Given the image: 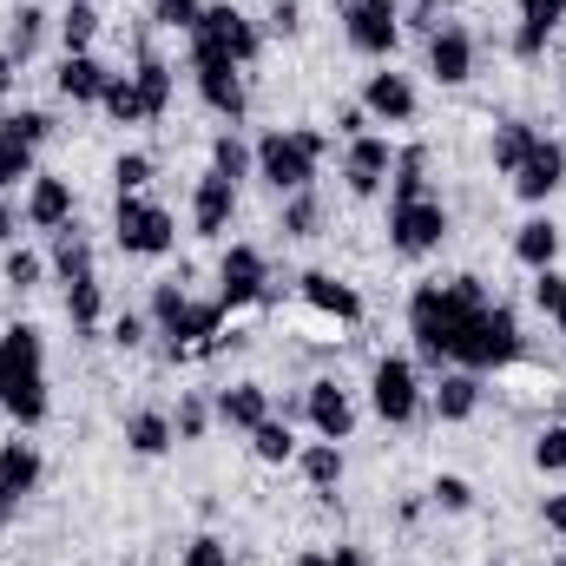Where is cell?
<instances>
[{
    "label": "cell",
    "instance_id": "obj_1",
    "mask_svg": "<svg viewBox=\"0 0 566 566\" xmlns=\"http://www.w3.org/2000/svg\"><path fill=\"white\" fill-rule=\"evenodd\" d=\"M474 303H488L481 277L422 283V290L409 296V336H416V356H422L428 369L454 363V343H461V323H468V310H474Z\"/></svg>",
    "mask_w": 566,
    "mask_h": 566
},
{
    "label": "cell",
    "instance_id": "obj_2",
    "mask_svg": "<svg viewBox=\"0 0 566 566\" xmlns=\"http://www.w3.org/2000/svg\"><path fill=\"white\" fill-rule=\"evenodd\" d=\"M0 409L20 428L46 422V343L33 323L0 329Z\"/></svg>",
    "mask_w": 566,
    "mask_h": 566
},
{
    "label": "cell",
    "instance_id": "obj_3",
    "mask_svg": "<svg viewBox=\"0 0 566 566\" xmlns=\"http://www.w3.org/2000/svg\"><path fill=\"white\" fill-rule=\"evenodd\" d=\"M527 356V343H521V316L507 310V303H474L468 310V323H461V343H454V363L461 369H507V363H521Z\"/></svg>",
    "mask_w": 566,
    "mask_h": 566
},
{
    "label": "cell",
    "instance_id": "obj_4",
    "mask_svg": "<svg viewBox=\"0 0 566 566\" xmlns=\"http://www.w3.org/2000/svg\"><path fill=\"white\" fill-rule=\"evenodd\" d=\"M323 151L329 139L323 133H310V126H290V133H264L258 139V178L271 185V191H310V178H316V165H323Z\"/></svg>",
    "mask_w": 566,
    "mask_h": 566
},
{
    "label": "cell",
    "instance_id": "obj_5",
    "mask_svg": "<svg viewBox=\"0 0 566 566\" xmlns=\"http://www.w3.org/2000/svg\"><path fill=\"white\" fill-rule=\"evenodd\" d=\"M151 323L165 329V356L178 363L185 349H198V343H211V336H218L224 303H218V296H211V303H191V296H185V283H158V290H151Z\"/></svg>",
    "mask_w": 566,
    "mask_h": 566
},
{
    "label": "cell",
    "instance_id": "obj_6",
    "mask_svg": "<svg viewBox=\"0 0 566 566\" xmlns=\"http://www.w3.org/2000/svg\"><path fill=\"white\" fill-rule=\"evenodd\" d=\"M113 238L126 258H165L178 244V224L165 205H145V198H119V218H113Z\"/></svg>",
    "mask_w": 566,
    "mask_h": 566
},
{
    "label": "cell",
    "instance_id": "obj_7",
    "mask_svg": "<svg viewBox=\"0 0 566 566\" xmlns=\"http://www.w3.org/2000/svg\"><path fill=\"white\" fill-rule=\"evenodd\" d=\"M191 80H198V99L218 113V119H244V106H251V93H244V66H231L224 53H211V46H191Z\"/></svg>",
    "mask_w": 566,
    "mask_h": 566
},
{
    "label": "cell",
    "instance_id": "obj_8",
    "mask_svg": "<svg viewBox=\"0 0 566 566\" xmlns=\"http://www.w3.org/2000/svg\"><path fill=\"white\" fill-rule=\"evenodd\" d=\"M343 33L363 60H389L402 40V0H349L343 7Z\"/></svg>",
    "mask_w": 566,
    "mask_h": 566
},
{
    "label": "cell",
    "instance_id": "obj_9",
    "mask_svg": "<svg viewBox=\"0 0 566 566\" xmlns=\"http://www.w3.org/2000/svg\"><path fill=\"white\" fill-rule=\"evenodd\" d=\"M369 402H376V416L382 422H416V409H422V382H416V363L409 356H382L376 369H369Z\"/></svg>",
    "mask_w": 566,
    "mask_h": 566
},
{
    "label": "cell",
    "instance_id": "obj_10",
    "mask_svg": "<svg viewBox=\"0 0 566 566\" xmlns=\"http://www.w3.org/2000/svg\"><path fill=\"white\" fill-rule=\"evenodd\" d=\"M191 46H211V53H224L231 66H251L258 60V46H264V33L238 13V7H205V20H198V33H191Z\"/></svg>",
    "mask_w": 566,
    "mask_h": 566
},
{
    "label": "cell",
    "instance_id": "obj_11",
    "mask_svg": "<svg viewBox=\"0 0 566 566\" xmlns=\"http://www.w3.org/2000/svg\"><path fill=\"white\" fill-rule=\"evenodd\" d=\"M441 238H448V211H441V198L389 205V244H396L402 258H428V251H441Z\"/></svg>",
    "mask_w": 566,
    "mask_h": 566
},
{
    "label": "cell",
    "instance_id": "obj_12",
    "mask_svg": "<svg viewBox=\"0 0 566 566\" xmlns=\"http://www.w3.org/2000/svg\"><path fill=\"white\" fill-rule=\"evenodd\" d=\"M264 283H271V264L258 244H231L224 264H218V303L224 310H244V303H264Z\"/></svg>",
    "mask_w": 566,
    "mask_h": 566
},
{
    "label": "cell",
    "instance_id": "obj_13",
    "mask_svg": "<svg viewBox=\"0 0 566 566\" xmlns=\"http://www.w3.org/2000/svg\"><path fill=\"white\" fill-rule=\"evenodd\" d=\"M560 185H566V145L541 133V145H534V151L521 158V171H514V198H527V205H547Z\"/></svg>",
    "mask_w": 566,
    "mask_h": 566
},
{
    "label": "cell",
    "instance_id": "obj_14",
    "mask_svg": "<svg viewBox=\"0 0 566 566\" xmlns=\"http://www.w3.org/2000/svg\"><path fill=\"white\" fill-rule=\"evenodd\" d=\"M303 416H310V428H316L323 441H349V434H356V402H349L343 382H310V389H303Z\"/></svg>",
    "mask_w": 566,
    "mask_h": 566
},
{
    "label": "cell",
    "instance_id": "obj_15",
    "mask_svg": "<svg viewBox=\"0 0 566 566\" xmlns=\"http://www.w3.org/2000/svg\"><path fill=\"white\" fill-rule=\"evenodd\" d=\"M231 218H238V185L218 178V171H205L198 191H191V231L198 238H218V231H231Z\"/></svg>",
    "mask_w": 566,
    "mask_h": 566
},
{
    "label": "cell",
    "instance_id": "obj_16",
    "mask_svg": "<svg viewBox=\"0 0 566 566\" xmlns=\"http://www.w3.org/2000/svg\"><path fill=\"white\" fill-rule=\"evenodd\" d=\"M389 171H396V151H389V139H376V133L349 139V158H343V178H349V191H356V198H376Z\"/></svg>",
    "mask_w": 566,
    "mask_h": 566
},
{
    "label": "cell",
    "instance_id": "obj_17",
    "mask_svg": "<svg viewBox=\"0 0 566 566\" xmlns=\"http://www.w3.org/2000/svg\"><path fill=\"white\" fill-rule=\"evenodd\" d=\"M428 73H434L441 86H461V80L474 73V33H468V27H434V33H428Z\"/></svg>",
    "mask_w": 566,
    "mask_h": 566
},
{
    "label": "cell",
    "instance_id": "obj_18",
    "mask_svg": "<svg viewBox=\"0 0 566 566\" xmlns=\"http://www.w3.org/2000/svg\"><path fill=\"white\" fill-rule=\"evenodd\" d=\"M363 113L382 119V126H409V119H416V86H409L402 73H369V86H363Z\"/></svg>",
    "mask_w": 566,
    "mask_h": 566
},
{
    "label": "cell",
    "instance_id": "obj_19",
    "mask_svg": "<svg viewBox=\"0 0 566 566\" xmlns=\"http://www.w3.org/2000/svg\"><path fill=\"white\" fill-rule=\"evenodd\" d=\"M27 224H33V231H66V224H73V185H66V178H53V171H33Z\"/></svg>",
    "mask_w": 566,
    "mask_h": 566
},
{
    "label": "cell",
    "instance_id": "obj_20",
    "mask_svg": "<svg viewBox=\"0 0 566 566\" xmlns=\"http://www.w3.org/2000/svg\"><path fill=\"white\" fill-rule=\"evenodd\" d=\"M106 80H113V66H99L93 53H66L60 73H53L60 99H73V106H99V99H106Z\"/></svg>",
    "mask_w": 566,
    "mask_h": 566
},
{
    "label": "cell",
    "instance_id": "obj_21",
    "mask_svg": "<svg viewBox=\"0 0 566 566\" xmlns=\"http://www.w3.org/2000/svg\"><path fill=\"white\" fill-rule=\"evenodd\" d=\"M560 20H566V0H521L514 53H521V60H541V53H547V40L560 33Z\"/></svg>",
    "mask_w": 566,
    "mask_h": 566
},
{
    "label": "cell",
    "instance_id": "obj_22",
    "mask_svg": "<svg viewBox=\"0 0 566 566\" xmlns=\"http://www.w3.org/2000/svg\"><path fill=\"white\" fill-rule=\"evenodd\" d=\"M296 290H303L310 310H323V316H336V323H356V316H363V296H356L343 277H329V271H303Z\"/></svg>",
    "mask_w": 566,
    "mask_h": 566
},
{
    "label": "cell",
    "instance_id": "obj_23",
    "mask_svg": "<svg viewBox=\"0 0 566 566\" xmlns=\"http://www.w3.org/2000/svg\"><path fill=\"white\" fill-rule=\"evenodd\" d=\"M211 409H218L224 428H244V434H251V428L271 416V389H264V382H231V389H218Z\"/></svg>",
    "mask_w": 566,
    "mask_h": 566
},
{
    "label": "cell",
    "instance_id": "obj_24",
    "mask_svg": "<svg viewBox=\"0 0 566 566\" xmlns=\"http://www.w3.org/2000/svg\"><path fill=\"white\" fill-rule=\"evenodd\" d=\"M514 258H521L527 271H554V258H560V224H554V218H527V224L514 231Z\"/></svg>",
    "mask_w": 566,
    "mask_h": 566
},
{
    "label": "cell",
    "instance_id": "obj_25",
    "mask_svg": "<svg viewBox=\"0 0 566 566\" xmlns=\"http://www.w3.org/2000/svg\"><path fill=\"white\" fill-rule=\"evenodd\" d=\"M474 409H481V376H474V369L441 376V389H434V416H441V422H468Z\"/></svg>",
    "mask_w": 566,
    "mask_h": 566
},
{
    "label": "cell",
    "instance_id": "obj_26",
    "mask_svg": "<svg viewBox=\"0 0 566 566\" xmlns=\"http://www.w3.org/2000/svg\"><path fill=\"white\" fill-rule=\"evenodd\" d=\"M296 468H303V481H310L316 494H336V488H343V448H336V441L296 448Z\"/></svg>",
    "mask_w": 566,
    "mask_h": 566
},
{
    "label": "cell",
    "instance_id": "obj_27",
    "mask_svg": "<svg viewBox=\"0 0 566 566\" xmlns=\"http://www.w3.org/2000/svg\"><path fill=\"white\" fill-rule=\"evenodd\" d=\"M0 488H7L13 501L40 488V448H33V441H7V448H0Z\"/></svg>",
    "mask_w": 566,
    "mask_h": 566
},
{
    "label": "cell",
    "instance_id": "obj_28",
    "mask_svg": "<svg viewBox=\"0 0 566 566\" xmlns=\"http://www.w3.org/2000/svg\"><path fill=\"white\" fill-rule=\"evenodd\" d=\"M416 198H428V151L422 145L396 151V171H389V205H416Z\"/></svg>",
    "mask_w": 566,
    "mask_h": 566
},
{
    "label": "cell",
    "instance_id": "obj_29",
    "mask_svg": "<svg viewBox=\"0 0 566 566\" xmlns=\"http://www.w3.org/2000/svg\"><path fill=\"white\" fill-rule=\"evenodd\" d=\"M541 145V126H527V119H507V126H494V171H521V158Z\"/></svg>",
    "mask_w": 566,
    "mask_h": 566
},
{
    "label": "cell",
    "instance_id": "obj_30",
    "mask_svg": "<svg viewBox=\"0 0 566 566\" xmlns=\"http://www.w3.org/2000/svg\"><path fill=\"white\" fill-rule=\"evenodd\" d=\"M133 86H139V99H145V119H158V113L171 106V66H165L158 53H139V73H133Z\"/></svg>",
    "mask_w": 566,
    "mask_h": 566
},
{
    "label": "cell",
    "instance_id": "obj_31",
    "mask_svg": "<svg viewBox=\"0 0 566 566\" xmlns=\"http://www.w3.org/2000/svg\"><path fill=\"white\" fill-rule=\"evenodd\" d=\"M178 434H171V416H158V409H139V416H126V448L133 454H165Z\"/></svg>",
    "mask_w": 566,
    "mask_h": 566
},
{
    "label": "cell",
    "instance_id": "obj_32",
    "mask_svg": "<svg viewBox=\"0 0 566 566\" xmlns=\"http://www.w3.org/2000/svg\"><path fill=\"white\" fill-rule=\"evenodd\" d=\"M53 238H60V244H53V271H60L66 283H86V277H93V244H86L73 224H66V231H53Z\"/></svg>",
    "mask_w": 566,
    "mask_h": 566
},
{
    "label": "cell",
    "instance_id": "obj_33",
    "mask_svg": "<svg viewBox=\"0 0 566 566\" xmlns=\"http://www.w3.org/2000/svg\"><path fill=\"white\" fill-rule=\"evenodd\" d=\"M40 40H46V13H40V7H20V13L7 20V53H13V66H20V60H33V53H40Z\"/></svg>",
    "mask_w": 566,
    "mask_h": 566
},
{
    "label": "cell",
    "instance_id": "obj_34",
    "mask_svg": "<svg viewBox=\"0 0 566 566\" xmlns=\"http://www.w3.org/2000/svg\"><path fill=\"white\" fill-rule=\"evenodd\" d=\"M251 448H258V461H271V468L296 461V434H290V422H283V416H264V422L251 428Z\"/></svg>",
    "mask_w": 566,
    "mask_h": 566
},
{
    "label": "cell",
    "instance_id": "obj_35",
    "mask_svg": "<svg viewBox=\"0 0 566 566\" xmlns=\"http://www.w3.org/2000/svg\"><path fill=\"white\" fill-rule=\"evenodd\" d=\"M99 106H106V119H119V126H139L145 119V99H139V86H133V73H113Z\"/></svg>",
    "mask_w": 566,
    "mask_h": 566
},
{
    "label": "cell",
    "instance_id": "obj_36",
    "mask_svg": "<svg viewBox=\"0 0 566 566\" xmlns=\"http://www.w3.org/2000/svg\"><path fill=\"white\" fill-rule=\"evenodd\" d=\"M93 33H99V7H93V0H73V7L60 13V40H66V53H86Z\"/></svg>",
    "mask_w": 566,
    "mask_h": 566
},
{
    "label": "cell",
    "instance_id": "obj_37",
    "mask_svg": "<svg viewBox=\"0 0 566 566\" xmlns=\"http://www.w3.org/2000/svg\"><path fill=\"white\" fill-rule=\"evenodd\" d=\"M316 224H323V205H316L310 191H290V198H283L277 231H283V238H316Z\"/></svg>",
    "mask_w": 566,
    "mask_h": 566
},
{
    "label": "cell",
    "instance_id": "obj_38",
    "mask_svg": "<svg viewBox=\"0 0 566 566\" xmlns=\"http://www.w3.org/2000/svg\"><path fill=\"white\" fill-rule=\"evenodd\" d=\"M66 316H73V329H80V336H93V329H99V277L66 283Z\"/></svg>",
    "mask_w": 566,
    "mask_h": 566
},
{
    "label": "cell",
    "instance_id": "obj_39",
    "mask_svg": "<svg viewBox=\"0 0 566 566\" xmlns=\"http://www.w3.org/2000/svg\"><path fill=\"white\" fill-rule=\"evenodd\" d=\"M251 165H258V151L238 139V133H224V139L211 145V171H218V178H231V185H238V178H244Z\"/></svg>",
    "mask_w": 566,
    "mask_h": 566
},
{
    "label": "cell",
    "instance_id": "obj_40",
    "mask_svg": "<svg viewBox=\"0 0 566 566\" xmlns=\"http://www.w3.org/2000/svg\"><path fill=\"white\" fill-rule=\"evenodd\" d=\"M20 178H33V145L13 139V133H0V191L20 185Z\"/></svg>",
    "mask_w": 566,
    "mask_h": 566
},
{
    "label": "cell",
    "instance_id": "obj_41",
    "mask_svg": "<svg viewBox=\"0 0 566 566\" xmlns=\"http://www.w3.org/2000/svg\"><path fill=\"white\" fill-rule=\"evenodd\" d=\"M211 416H218V409H211L205 396H185V402H178V416H171V434H178V441H198V434L211 428Z\"/></svg>",
    "mask_w": 566,
    "mask_h": 566
},
{
    "label": "cell",
    "instance_id": "obj_42",
    "mask_svg": "<svg viewBox=\"0 0 566 566\" xmlns=\"http://www.w3.org/2000/svg\"><path fill=\"white\" fill-rule=\"evenodd\" d=\"M151 20H158V27H171V33H198L205 0H158V7H151Z\"/></svg>",
    "mask_w": 566,
    "mask_h": 566
},
{
    "label": "cell",
    "instance_id": "obj_43",
    "mask_svg": "<svg viewBox=\"0 0 566 566\" xmlns=\"http://www.w3.org/2000/svg\"><path fill=\"white\" fill-rule=\"evenodd\" d=\"M428 501H434L441 514H468V507H474V488H468L461 474H441V481L428 488Z\"/></svg>",
    "mask_w": 566,
    "mask_h": 566
},
{
    "label": "cell",
    "instance_id": "obj_44",
    "mask_svg": "<svg viewBox=\"0 0 566 566\" xmlns=\"http://www.w3.org/2000/svg\"><path fill=\"white\" fill-rule=\"evenodd\" d=\"M0 133L40 145V139H53V119H46V113H33V106H20V113H7V119H0Z\"/></svg>",
    "mask_w": 566,
    "mask_h": 566
},
{
    "label": "cell",
    "instance_id": "obj_45",
    "mask_svg": "<svg viewBox=\"0 0 566 566\" xmlns=\"http://www.w3.org/2000/svg\"><path fill=\"white\" fill-rule=\"evenodd\" d=\"M113 185H119V198H133L139 185H151V158H145V151H119V165H113Z\"/></svg>",
    "mask_w": 566,
    "mask_h": 566
},
{
    "label": "cell",
    "instance_id": "obj_46",
    "mask_svg": "<svg viewBox=\"0 0 566 566\" xmlns=\"http://www.w3.org/2000/svg\"><path fill=\"white\" fill-rule=\"evenodd\" d=\"M534 468H541V474H560V468H566V422L547 428V434L534 441Z\"/></svg>",
    "mask_w": 566,
    "mask_h": 566
},
{
    "label": "cell",
    "instance_id": "obj_47",
    "mask_svg": "<svg viewBox=\"0 0 566 566\" xmlns=\"http://www.w3.org/2000/svg\"><path fill=\"white\" fill-rule=\"evenodd\" d=\"M185 566H231V547H224L218 534H198V541L185 547Z\"/></svg>",
    "mask_w": 566,
    "mask_h": 566
},
{
    "label": "cell",
    "instance_id": "obj_48",
    "mask_svg": "<svg viewBox=\"0 0 566 566\" xmlns=\"http://www.w3.org/2000/svg\"><path fill=\"white\" fill-rule=\"evenodd\" d=\"M0 271H7L13 290H33V283H40V258H33V251H7V264H0Z\"/></svg>",
    "mask_w": 566,
    "mask_h": 566
},
{
    "label": "cell",
    "instance_id": "obj_49",
    "mask_svg": "<svg viewBox=\"0 0 566 566\" xmlns=\"http://www.w3.org/2000/svg\"><path fill=\"white\" fill-rule=\"evenodd\" d=\"M296 566H369V560H363V547H310V554H296Z\"/></svg>",
    "mask_w": 566,
    "mask_h": 566
},
{
    "label": "cell",
    "instance_id": "obj_50",
    "mask_svg": "<svg viewBox=\"0 0 566 566\" xmlns=\"http://www.w3.org/2000/svg\"><path fill=\"white\" fill-rule=\"evenodd\" d=\"M560 296H566V277H560V271H534V303H541L547 316H554V303H560Z\"/></svg>",
    "mask_w": 566,
    "mask_h": 566
},
{
    "label": "cell",
    "instance_id": "obj_51",
    "mask_svg": "<svg viewBox=\"0 0 566 566\" xmlns=\"http://www.w3.org/2000/svg\"><path fill=\"white\" fill-rule=\"evenodd\" d=\"M113 343H119V349H139V343H145V316H133V310H126V316L113 323Z\"/></svg>",
    "mask_w": 566,
    "mask_h": 566
},
{
    "label": "cell",
    "instance_id": "obj_52",
    "mask_svg": "<svg viewBox=\"0 0 566 566\" xmlns=\"http://www.w3.org/2000/svg\"><path fill=\"white\" fill-rule=\"evenodd\" d=\"M296 27H303V13H296V0H277V7H271V33H283V40H290Z\"/></svg>",
    "mask_w": 566,
    "mask_h": 566
},
{
    "label": "cell",
    "instance_id": "obj_53",
    "mask_svg": "<svg viewBox=\"0 0 566 566\" xmlns=\"http://www.w3.org/2000/svg\"><path fill=\"white\" fill-rule=\"evenodd\" d=\"M363 126H369L363 106H343V113H336V133H343V139H363Z\"/></svg>",
    "mask_w": 566,
    "mask_h": 566
},
{
    "label": "cell",
    "instance_id": "obj_54",
    "mask_svg": "<svg viewBox=\"0 0 566 566\" xmlns=\"http://www.w3.org/2000/svg\"><path fill=\"white\" fill-rule=\"evenodd\" d=\"M541 514H547V527H554V534H566V494H547V507H541Z\"/></svg>",
    "mask_w": 566,
    "mask_h": 566
},
{
    "label": "cell",
    "instance_id": "obj_55",
    "mask_svg": "<svg viewBox=\"0 0 566 566\" xmlns=\"http://www.w3.org/2000/svg\"><path fill=\"white\" fill-rule=\"evenodd\" d=\"M13 231H20V218H13V205H7V191H0V244H7Z\"/></svg>",
    "mask_w": 566,
    "mask_h": 566
},
{
    "label": "cell",
    "instance_id": "obj_56",
    "mask_svg": "<svg viewBox=\"0 0 566 566\" xmlns=\"http://www.w3.org/2000/svg\"><path fill=\"white\" fill-rule=\"evenodd\" d=\"M7 86H13V53L0 46V99H7Z\"/></svg>",
    "mask_w": 566,
    "mask_h": 566
},
{
    "label": "cell",
    "instance_id": "obj_57",
    "mask_svg": "<svg viewBox=\"0 0 566 566\" xmlns=\"http://www.w3.org/2000/svg\"><path fill=\"white\" fill-rule=\"evenodd\" d=\"M13 507H20V501H13V494H7V488H0V534H7V527H13Z\"/></svg>",
    "mask_w": 566,
    "mask_h": 566
},
{
    "label": "cell",
    "instance_id": "obj_58",
    "mask_svg": "<svg viewBox=\"0 0 566 566\" xmlns=\"http://www.w3.org/2000/svg\"><path fill=\"white\" fill-rule=\"evenodd\" d=\"M416 7H422V20L434 27V7H441V0H416Z\"/></svg>",
    "mask_w": 566,
    "mask_h": 566
},
{
    "label": "cell",
    "instance_id": "obj_59",
    "mask_svg": "<svg viewBox=\"0 0 566 566\" xmlns=\"http://www.w3.org/2000/svg\"><path fill=\"white\" fill-rule=\"evenodd\" d=\"M554 323H560V336H566V296H560V303H554Z\"/></svg>",
    "mask_w": 566,
    "mask_h": 566
},
{
    "label": "cell",
    "instance_id": "obj_60",
    "mask_svg": "<svg viewBox=\"0 0 566 566\" xmlns=\"http://www.w3.org/2000/svg\"><path fill=\"white\" fill-rule=\"evenodd\" d=\"M554 566H566V560H554Z\"/></svg>",
    "mask_w": 566,
    "mask_h": 566
},
{
    "label": "cell",
    "instance_id": "obj_61",
    "mask_svg": "<svg viewBox=\"0 0 566 566\" xmlns=\"http://www.w3.org/2000/svg\"><path fill=\"white\" fill-rule=\"evenodd\" d=\"M93 7H99V0H93Z\"/></svg>",
    "mask_w": 566,
    "mask_h": 566
}]
</instances>
